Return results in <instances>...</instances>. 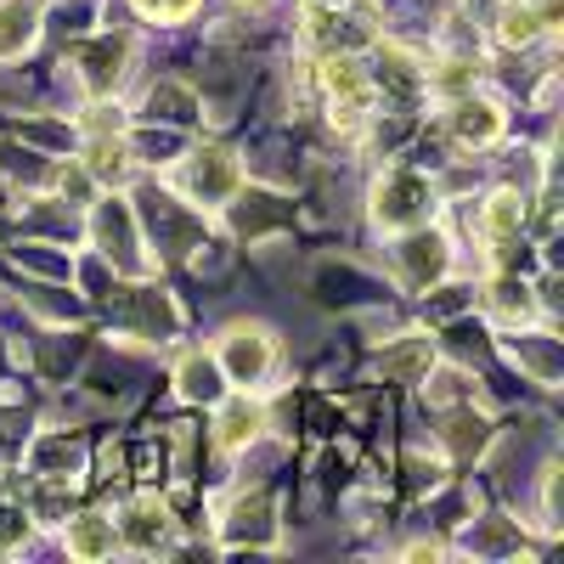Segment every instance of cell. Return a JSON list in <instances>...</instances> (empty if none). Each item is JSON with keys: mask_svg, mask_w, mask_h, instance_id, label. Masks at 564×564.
<instances>
[{"mask_svg": "<svg viewBox=\"0 0 564 564\" xmlns=\"http://www.w3.org/2000/svg\"><path fill=\"white\" fill-rule=\"evenodd\" d=\"M276 361V345L265 327H226L220 334V367L231 384H260Z\"/></svg>", "mask_w": 564, "mask_h": 564, "instance_id": "4", "label": "cell"}, {"mask_svg": "<svg viewBox=\"0 0 564 564\" xmlns=\"http://www.w3.org/2000/svg\"><path fill=\"white\" fill-rule=\"evenodd\" d=\"M311 7H327V0H311Z\"/></svg>", "mask_w": 564, "mask_h": 564, "instance_id": "25", "label": "cell"}, {"mask_svg": "<svg viewBox=\"0 0 564 564\" xmlns=\"http://www.w3.org/2000/svg\"><path fill=\"white\" fill-rule=\"evenodd\" d=\"M113 531H119V542H130V547H141V553H153V547L170 536V513H164L153 497H141V502L124 508V520H119Z\"/></svg>", "mask_w": 564, "mask_h": 564, "instance_id": "11", "label": "cell"}, {"mask_svg": "<svg viewBox=\"0 0 564 564\" xmlns=\"http://www.w3.org/2000/svg\"><path fill=\"white\" fill-rule=\"evenodd\" d=\"M85 170L97 175V181H124L130 175V141L119 135V124L113 130H97V141H90V159H85Z\"/></svg>", "mask_w": 564, "mask_h": 564, "instance_id": "14", "label": "cell"}, {"mask_svg": "<svg viewBox=\"0 0 564 564\" xmlns=\"http://www.w3.org/2000/svg\"><path fill=\"white\" fill-rule=\"evenodd\" d=\"M446 130H452L457 148H491L502 135V108L486 102V97H457L452 113H446Z\"/></svg>", "mask_w": 564, "mask_h": 564, "instance_id": "6", "label": "cell"}, {"mask_svg": "<svg viewBox=\"0 0 564 564\" xmlns=\"http://www.w3.org/2000/svg\"><path fill=\"white\" fill-rule=\"evenodd\" d=\"M372 215H379V226L430 220V181L412 175V170H390L379 186H372Z\"/></svg>", "mask_w": 564, "mask_h": 564, "instance_id": "3", "label": "cell"}, {"mask_svg": "<svg viewBox=\"0 0 564 564\" xmlns=\"http://www.w3.org/2000/svg\"><path fill=\"white\" fill-rule=\"evenodd\" d=\"M463 384H468V379H463V372H441V379H435L430 390H423V395H430V401L441 406V401H457V395H468Z\"/></svg>", "mask_w": 564, "mask_h": 564, "instance_id": "23", "label": "cell"}, {"mask_svg": "<svg viewBox=\"0 0 564 564\" xmlns=\"http://www.w3.org/2000/svg\"><path fill=\"white\" fill-rule=\"evenodd\" d=\"M542 34H547V18H542L536 0H508L502 18H497V40H502V45H531V40H542Z\"/></svg>", "mask_w": 564, "mask_h": 564, "instance_id": "15", "label": "cell"}, {"mask_svg": "<svg viewBox=\"0 0 564 564\" xmlns=\"http://www.w3.org/2000/svg\"><path fill=\"white\" fill-rule=\"evenodd\" d=\"M238 7H260V0H238Z\"/></svg>", "mask_w": 564, "mask_h": 564, "instance_id": "24", "label": "cell"}, {"mask_svg": "<svg viewBox=\"0 0 564 564\" xmlns=\"http://www.w3.org/2000/svg\"><path fill=\"white\" fill-rule=\"evenodd\" d=\"M260 423H265L260 401H249V395L220 401V417H215V446H220V452H243V446L260 435Z\"/></svg>", "mask_w": 564, "mask_h": 564, "instance_id": "8", "label": "cell"}, {"mask_svg": "<svg viewBox=\"0 0 564 564\" xmlns=\"http://www.w3.org/2000/svg\"><path fill=\"white\" fill-rule=\"evenodd\" d=\"M175 379H181L186 401H220V367H215V356H186Z\"/></svg>", "mask_w": 564, "mask_h": 564, "instance_id": "19", "label": "cell"}, {"mask_svg": "<svg viewBox=\"0 0 564 564\" xmlns=\"http://www.w3.org/2000/svg\"><path fill=\"white\" fill-rule=\"evenodd\" d=\"M231 536H249V542H276V531H271V497H265V491L238 497V508H231Z\"/></svg>", "mask_w": 564, "mask_h": 564, "instance_id": "18", "label": "cell"}, {"mask_svg": "<svg viewBox=\"0 0 564 564\" xmlns=\"http://www.w3.org/2000/svg\"><path fill=\"white\" fill-rule=\"evenodd\" d=\"M181 186L193 193V204H226V198H238V186H243V170L238 159H231L226 148H198L193 159L181 164Z\"/></svg>", "mask_w": 564, "mask_h": 564, "instance_id": "2", "label": "cell"}, {"mask_svg": "<svg viewBox=\"0 0 564 564\" xmlns=\"http://www.w3.org/2000/svg\"><path fill=\"white\" fill-rule=\"evenodd\" d=\"M475 63H446L441 74H430V90H446V97H457V90H468V85H475Z\"/></svg>", "mask_w": 564, "mask_h": 564, "instance_id": "22", "label": "cell"}, {"mask_svg": "<svg viewBox=\"0 0 564 564\" xmlns=\"http://www.w3.org/2000/svg\"><path fill=\"white\" fill-rule=\"evenodd\" d=\"M446 446H452L457 457H468V446L480 452V446H486V417H468V412H463V417H452V430H446Z\"/></svg>", "mask_w": 564, "mask_h": 564, "instance_id": "20", "label": "cell"}, {"mask_svg": "<svg viewBox=\"0 0 564 564\" xmlns=\"http://www.w3.org/2000/svg\"><path fill=\"white\" fill-rule=\"evenodd\" d=\"M322 97H327V113H334V124H361L367 119V108H372V79H367V68L356 63V57H327L322 63Z\"/></svg>", "mask_w": 564, "mask_h": 564, "instance_id": "1", "label": "cell"}, {"mask_svg": "<svg viewBox=\"0 0 564 564\" xmlns=\"http://www.w3.org/2000/svg\"><path fill=\"white\" fill-rule=\"evenodd\" d=\"M97 238L108 243V254H113L119 271H148V260L135 254V226H130V209H124V204H102V215H97Z\"/></svg>", "mask_w": 564, "mask_h": 564, "instance_id": "9", "label": "cell"}, {"mask_svg": "<svg viewBox=\"0 0 564 564\" xmlns=\"http://www.w3.org/2000/svg\"><path fill=\"white\" fill-rule=\"evenodd\" d=\"M430 361H435V345L423 339V334H406L401 345L379 350V372H384V379H423Z\"/></svg>", "mask_w": 564, "mask_h": 564, "instance_id": "12", "label": "cell"}, {"mask_svg": "<svg viewBox=\"0 0 564 564\" xmlns=\"http://www.w3.org/2000/svg\"><path fill=\"white\" fill-rule=\"evenodd\" d=\"M486 305H491V316H497V322H508V327H520V322H531V316H536L531 289H525V282H513V276H497V282H491Z\"/></svg>", "mask_w": 564, "mask_h": 564, "instance_id": "17", "label": "cell"}, {"mask_svg": "<svg viewBox=\"0 0 564 564\" xmlns=\"http://www.w3.org/2000/svg\"><path fill=\"white\" fill-rule=\"evenodd\" d=\"M40 34V0H0V63L23 57Z\"/></svg>", "mask_w": 564, "mask_h": 564, "instance_id": "10", "label": "cell"}, {"mask_svg": "<svg viewBox=\"0 0 564 564\" xmlns=\"http://www.w3.org/2000/svg\"><path fill=\"white\" fill-rule=\"evenodd\" d=\"M130 34H97V40H85L74 45V63H79V79L90 97H108V90L124 79V63H130Z\"/></svg>", "mask_w": 564, "mask_h": 564, "instance_id": "5", "label": "cell"}, {"mask_svg": "<svg viewBox=\"0 0 564 564\" xmlns=\"http://www.w3.org/2000/svg\"><path fill=\"white\" fill-rule=\"evenodd\" d=\"M113 547H119L113 520H102V513H79V520H68V553L74 558H108Z\"/></svg>", "mask_w": 564, "mask_h": 564, "instance_id": "13", "label": "cell"}, {"mask_svg": "<svg viewBox=\"0 0 564 564\" xmlns=\"http://www.w3.org/2000/svg\"><path fill=\"white\" fill-rule=\"evenodd\" d=\"M395 260H401V276L412 282V289H430V282H441V276H446L452 249H446L441 231H412V238L395 249Z\"/></svg>", "mask_w": 564, "mask_h": 564, "instance_id": "7", "label": "cell"}, {"mask_svg": "<svg viewBox=\"0 0 564 564\" xmlns=\"http://www.w3.org/2000/svg\"><path fill=\"white\" fill-rule=\"evenodd\" d=\"M130 7L141 18H153V23H181V18L198 12V0H130Z\"/></svg>", "mask_w": 564, "mask_h": 564, "instance_id": "21", "label": "cell"}, {"mask_svg": "<svg viewBox=\"0 0 564 564\" xmlns=\"http://www.w3.org/2000/svg\"><path fill=\"white\" fill-rule=\"evenodd\" d=\"M520 226H525V198L520 193H508V186H502V193L486 198V238L491 243H513V238H520Z\"/></svg>", "mask_w": 564, "mask_h": 564, "instance_id": "16", "label": "cell"}]
</instances>
